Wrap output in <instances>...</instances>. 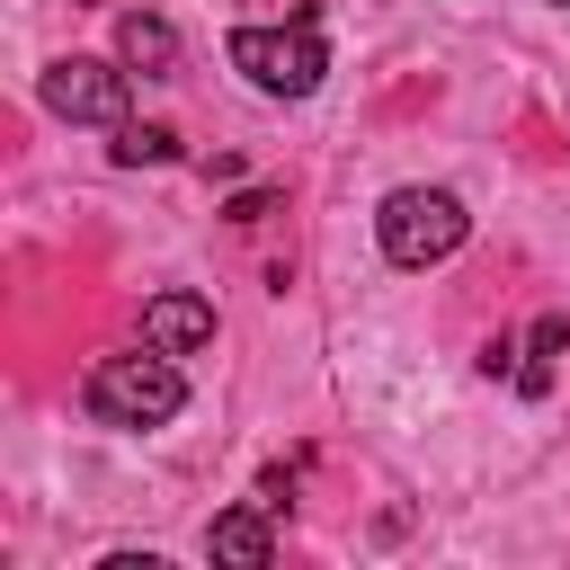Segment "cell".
<instances>
[{
    "label": "cell",
    "instance_id": "obj_1",
    "mask_svg": "<svg viewBox=\"0 0 570 570\" xmlns=\"http://www.w3.org/2000/svg\"><path fill=\"white\" fill-rule=\"evenodd\" d=\"M80 410L98 419V428H169L178 410H187V374H178V356H160V347H134V356H98L89 374H80Z\"/></svg>",
    "mask_w": 570,
    "mask_h": 570
},
{
    "label": "cell",
    "instance_id": "obj_2",
    "mask_svg": "<svg viewBox=\"0 0 570 570\" xmlns=\"http://www.w3.org/2000/svg\"><path fill=\"white\" fill-rule=\"evenodd\" d=\"M232 71L258 98H312L330 80V45H321V9H294L285 27H232Z\"/></svg>",
    "mask_w": 570,
    "mask_h": 570
},
{
    "label": "cell",
    "instance_id": "obj_3",
    "mask_svg": "<svg viewBox=\"0 0 570 570\" xmlns=\"http://www.w3.org/2000/svg\"><path fill=\"white\" fill-rule=\"evenodd\" d=\"M374 240L392 267H445L463 240H472V214L454 187H392L374 205Z\"/></svg>",
    "mask_w": 570,
    "mask_h": 570
},
{
    "label": "cell",
    "instance_id": "obj_4",
    "mask_svg": "<svg viewBox=\"0 0 570 570\" xmlns=\"http://www.w3.org/2000/svg\"><path fill=\"white\" fill-rule=\"evenodd\" d=\"M125 98H134V71L125 62H107V53H62V62H45V107L62 116V125H125Z\"/></svg>",
    "mask_w": 570,
    "mask_h": 570
},
{
    "label": "cell",
    "instance_id": "obj_5",
    "mask_svg": "<svg viewBox=\"0 0 570 570\" xmlns=\"http://www.w3.org/2000/svg\"><path fill=\"white\" fill-rule=\"evenodd\" d=\"M142 347H160V356H196V347H214V303L187 294V285L151 294V303H142Z\"/></svg>",
    "mask_w": 570,
    "mask_h": 570
},
{
    "label": "cell",
    "instance_id": "obj_6",
    "mask_svg": "<svg viewBox=\"0 0 570 570\" xmlns=\"http://www.w3.org/2000/svg\"><path fill=\"white\" fill-rule=\"evenodd\" d=\"M267 517H276V508H258V499H249V508H223V517L205 525V552L232 561V570H267V561H276V525H267Z\"/></svg>",
    "mask_w": 570,
    "mask_h": 570
},
{
    "label": "cell",
    "instance_id": "obj_7",
    "mask_svg": "<svg viewBox=\"0 0 570 570\" xmlns=\"http://www.w3.org/2000/svg\"><path fill=\"white\" fill-rule=\"evenodd\" d=\"M116 62L142 71V80H169V71H178V27L151 18V9H125V18H116Z\"/></svg>",
    "mask_w": 570,
    "mask_h": 570
},
{
    "label": "cell",
    "instance_id": "obj_8",
    "mask_svg": "<svg viewBox=\"0 0 570 570\" xmlns=\"http://www.w3.org/2000/svg\"><path fill=\"white\" fill-rule=\"evenodd\" d=\"M561 347H570V321H561V312H543V321L517 338V374H508V383H517L525 401H543V392L561 383Z\"/></svg>",
    "mask_w": 570,
    "mask_h": 570
},
{
    "label": "cell",
    "instance_id": "obj_9",
    "mask_svg": "<svg viewBox=\"0 0 570 570\" xmlns=\"http://www.w3.org/2000/svg\"><path fill=\"white\" fill-rule=\"evenodd\" d=\"M107 151H116V169H160V160H178V134H169V125H134V116H125Z\"/></svg>",
    "mask_w": 570,
    "mask_h": 570
},
{
    "label": "cell",
    "instance_id": "obj_10",
    "mask_svg": "<svg viewBox=\"0 0 570 570\" xmlns=\"http://www.w3.org/2000/svg\"><path fill=\"white\" fill-rule=\"evenodd\" d=\"M267 214H276V187H240V196H232V223H240V232L267 223Z\"/></svg>",
    "mask_w": 570,
    "mask_h": 570
},
{
    "label": "cell",
    "instance_id": "obj_11",
    "mask_svg": "<svg viewBox=\"0 0 570 570\" xmlns=\"http://www.w3.org/2000/svg\"><path fill=\"white\" fill-rule=\"evenodd\" d=\"M258 508H294V472H285V463L258 472Z\"/></svg>",
    "mask_w": 570,
    "mask_h": 570
},
{
    "label": "cell",
    "instance_id": "obj_12",
    "mask_svg": "<svg viewBox=\"0 0 570 570\" xmlns=\"http://www.w3.org/2000/svg\"><path fill=\"white\" fill-rule=\"evenodd\" d=\"M552 9H570V0H552Z\"/></svg>",
    "mask_w": 570,
    "mask_h": 570
}]
</instances>
